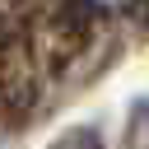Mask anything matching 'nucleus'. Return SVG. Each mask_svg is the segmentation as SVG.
<instances>
[{
	"label": "nucleus",
	"instance_id": "nucleus-1",
	"mask_svg": "<svg viewBox=\"0 0 149 149\" xmlns=\"http://www.w3.org/2000/svg\"><path fill=\"white\" fill-rule=\"evenodd\" d=\"M88 5H98V9H121V5H130V0H88Z\"/></svg>",
	"mask_w": 149,
	"mask_h": 149
}]
</instances>
